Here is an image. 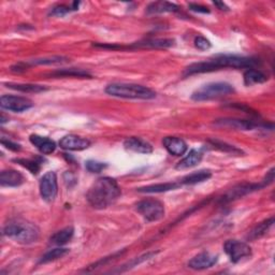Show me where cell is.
<instances>
[{
    "mask_svg": "<svg viewBox=\"0 0 275 275\" xmlns=\"http://www.w3.org/2000/svg\"><path fill=\"white\" fill-rule=\"evenodd\" d=\"M106 93L112 97L125 99L150 100L156 97V93L151 88L132 83H113L106 87Z\"/></svg>",
    "mask_w": 275,
    "mask_h": 275,
    "instance_id": "cell-4",
    "label": "cell"
},
{
    "mask_svg": "<svg viewBox=\"0 0 275 275\" xmlns=\"http://www.w3.org/2000/svg\"><path fill=\"white\" fill-rule=\"evenodd\" d=\"M219 260V257L208 253V251H203V253L198 254L197 256H194L189 262H188V267L192 270H205V269H210L212 268L215 263Z\"/></svg>",
    "mask_w": 275,
    "mask_h": 275,
    "instance_id": "cell-12",
    "label": "cell"
},
{
    "mask_svg": "<svg viewBox=\"0 0 275 275\" xmlns=\"http://www.w3.org/2000/svg\"><path fill=\"white\" fill-rule=\"evenodd\" d=\"M68 253H69V249L68 248H63V247L53 248V249L49 250L48 253H45L41 257V259L39 260V265H42V263H48V262L57 260V259H60V258H63Z\"/></svg>",
    "mask_w": 275,
    "mask_h": 275,
    "instance_id": "cell-29",
    "label": "cell"
},
{
    "mask_svg": "<svg viewBox=\"0 0 275 275\" xmlns=\"http://www.w3.org/2000/svg\"><path fill=\"white\" fill-rule=\"evenodd\" d=\"M50 76L53 77H81V78H91V74L88 73L85 70H82V69H62V70H57L54 71L53 73L49 74Z\"/></svg>",
    "mask_w": 275,
    "mask_h": 275,
    "instance_id": "cell-24",
    "label": "cell"
},
{
    "mask_svg": "<svg viewBox=\"0 0 275 275\" xmlns=\"http://www.w3.org/2000/svg\"><path fill=\"white\" fill-rule=\"evenodd\" d=\"M214 5H215L216 7H219L221 10H224V11H228V10H229V8H228L224 3L216 2V3H214Z\"/></svg>",
    "mask_w": 275,
    "mask_h": 275,
    "instance_id": "cell-39",
    "label": "cell"
},
{
    "mask_svg": "<svg viewBox=\"0 0 275 275\" xmlns=\"http://www.w3.org/2000/svg\"><path fill=\"white\" fill-rule=\"evenodd\" d=\"M125 251H126V249H123L122 251H119V253L113 254V255H112V256H110V257H106V258H103V259H101V260L97 261L96 263H94V265L89 266V268H88L87 270H85V271H87V272H88V271H90V270H94V269H97V268H99V267L105 266V265H107L108 262H110V261H112V260H114V259L119 258L120 256H122V255L125 253Z\"/></svg>",
    "mask_w": 275,
    "mask_h": 275,
    "instance_id": "cell-32",
    "label": "cell"
},
{
    "mask_svg": "<svg viewBox=\"0 0 275 275\" xmlns=\"http://www.w3.org/2000/svg\"><path fill=\"white\" fill-rule=\"evenodd\" d=\"M179 11V7L174 4L168 2H156L147 6L146 13L147 14H160V13H170Z\"/></svg>",
    "mask_w": 275,
    "mask_h": 275,
    "instance_id": "cell-20",
    "label": "cell"
},
{
    "mask_svg": "<svg viewBox=\"0 0 275 275\" xmlns=\"http://www.w3.org/2000/svg\"><path fill=\"white\" fill-rule=\"evenodd\" d=\"M194 45H196V48L198 50L206 51L211 48V42L202 36H198L194 39Z\"/></svg>",
    "mask_w": 275,
    "mask_h": 275,
    "instance_id": "cell-35",
    "label": "cell"
},
{
    "mask_svg": "<svg viewBox=\"0 0 275 275\" xmlns=\"http://www.w3.org/2000/svg\"><path fill=\"white\" fill-rule=\"evenodd\" d=\"M203 158V151L202 150H191L186 157L183 158L181 162L176 165L175 169L178 170H186L192 168L201 163Z\"/></svg>",
    "mask_w": 275,
    "mask_h": 275,
    "instance_id": "cell-19",
    "label": "cell"
},
{
    "mask_svg": "<svg viewBox=\"0 0 275 275\" xmlns=\"http://www.w3.org/2000/svg\"><path fill=\"white\" fill-rule=\"evenodd\" d=\"M259 60L254 58V57H245V56H237V55H219L215 56L214 58L209 60L206 62L194 63L185 68L184 74L185 76L192 74H200V73H208L222 69H253L257 65H259Z\"/></svg>",
    "mask_w": 275,
    "mask_h": 275,
    "instance_id": "cell-1",
    "label": "cell"
},
{
    "mask_svg": "<svg viewBox=\"0 0 275 275\" xmlns=\"http://www.w3.org/2000/svg\"><path fill=\"white\" fill-rule=\"evenodd\" d=\"M68 62L67 57L64 56H50V57H43V58H37L29 61L26 64V67L28 68L29 66H38V65H58V64H64Z\"/></svg>",
    "mask_w": 275,
    "mask_h": 275,
    "instance_id": "cell-28",
    "label": "cell"
},
{
    "mask_svg": "<svg viewBox=\"0 0 275 275\" xmlns=\"http://www.w3.org/2000/svg\"><path fill=\"white\" fill-rule=\"evenodd\" d=\"M0 106L5 110L21 113L32 108L33 103L31 100L25 97L4 95L0 98Z\"/></svg>",
    "mask_w": 275,
    "mask_h": 275,
    "instance_id": "cell-11",
    "label": "cell"
},
{
    "mask_svg": "<svg viewBox=\"0 0 275 275\" xmlns=\"http://www.w3.org/2000/svg\"><path fill=\"white\" fill-rule=\"evenodd\" d=\"M267 80L268 76L260 70H256V69H248L244 73V84L246 86L265 83Z\"/></svg>",
    "mask_w": 275,
    "mask_h": 275,
    "instance_id": "cell-25",
    "label": "cell"
},
{
    "mask_svg": "<svg viewBox=\"0 0 275 275\" xmlns=\"http://www.w3.org/2000/svg\"><path fill=\"white\" fill-rule=\"evenodd\" d=\"M71 11H74L72 9V7H68V6H65V5H60V6H56L54 7L51 12H50V15L52 16H65L66 14H68L69 12H71Z\"/></svg>",
    "mask_w": 275,
    "mask_h": 275,
    "instance_id": "cell-34",
    "label": "cell"
},
{
    "mask_svg": "<svg viewBox=\"0 0 275 275\" xmlns=\"http://www.w3.org/2000/svg\"><path fill=\"white\" fill-rule=\"evenodd\" d=\"M120 196L121 188L117 182L114 179L105 176L98 179L90 186L86 193V199L94 209L103 210L112 205Z\"/></svg>",
    "mask_w": 275,
    "mask_h": 275,
    "instance_id": "cell-2",
    "label": "cell"
},
{
    "mask_svg": "<svg viewBox=\"0 0 275 275\" xmlns=\"http://www.w3.org/2000/svg\"><path fill=\"white\" fill-rule=\"evenodd\" d=\"M57 191H58L57 175L55 172L49 171L40 181V194L44 201L52 202L57 196Z\"/></svg>",
    "mask_w": 275,
    "mask_h": 275,
    "instance_id": "cell-10",
    "label": "cell"
},
{
    "mask_svg": "<svg viewBox=\"0 0 275 275\" xmlns=\"http://www.w3.org/2000/svg\"><path fill=\"white\" fill-rule=\"evenodd\" d=\"M273 181H274V168H272L268 172L266 178L260 183H242V184H238L234 187L230 188L220 199V203L226 204L231 201L238 200L240 198H243L248 193H251L254 191L260 190L263 187L269 186L270 184H272Z\"/></svg>",
    "mask_w": 275,
    "mask_h": 275,
    "instance_id": "cell-5",
    "label": "cell"
},
{
    "mask_svg": "<svg viewBox=\"0 0 275 275\" xmlns=\"http://www.w3.org/2000/svg\"><path fill=\"white\" fill-rule=\"evenodd\" d=\"M212 173L210 170H200V171H196L193 172V173H190L186 176L183 178L180 183L181 185H194L198 184V183H202L208 181L209 179H211Z\"/></svg>",
    "mask_w": 275,
    "mask_h": 275,
    "instance_id": "cell-21",
    "label": "cell"
},
{
    "mask_svg": "<svg viewBox=\"0 0 275 275\" xmlns=\"http://www.w3.org/2000/svg\"><path fill=\"white\" fill-rule=\"evenodd\" d=\"M124 146L126 150L139 154H151L153 152V146L150 143L136 136H131L125 140Z\"/></svg>",
    "mask_w": 275,
    "mask_h": 275,
    "instance_id": "cell-17",
    "label": "cell"
},
{
    "mask_svg": "<svg viewBox=\"0 0 275 275\" xmlns=\"http://www.w3.org/2000/svg\"><path fill=\"white\" fill-rule=\"evenodd\" d=\"M29 141L44 155H50L56 150L55 142L49 139V138L41 136L38 134H31L29 138Z\"/></svg>",
    "mask_w": 275,
    "mask_h": 275,
    "instance_id": "cell-18",
    "label": "cell"
},
{
    "mask_svg": "<svg viewBox=\"0 0 275 275\" xmlns=\"http://www.w3.org/2000/svg\"><path fill=\"white\" fill-rule=\"evenodd\" d=\"M2 144L4 146H6L7 148H9V150H11V151H14V152L21 151V145L19 144L14 143V142L10 141V140H6L5 138H3V139H2Z\"/></svg>",
    "mask_w": 275,
    "mask_h": 275,
    "instance_id": "cell-37",
    "label": "cell"
},
{
    "mask_svg": "<svg viewBox=\"0 0 275 275\" xmlns=\"http://www.w3.org/2000/svg\"><path fill=\"white\" fill-rule=\"evenodd\" d=\"M7 87L22 91V93H42V91L48 90V88L42 85H36V84H16V83H8L6 84Z\"/></svg>",
    "mask_w": 275,
    "mask_h": 275,
    "instance_id": "cell-27",
    "label": "cell"
},
{
    "mask_svg": "<svg viewBox=\"0 0 275 275\" xmlns=\"http://www.w3.org/2000/svg\"><path fill=\"white\" fill-rule=\"evenodd\" d=\"M189 9L193 12H198V13H210L209 8L200 6V5H196V4H190L189 5Z\"/></svg>",
    "mask_w": 275,
    "mask_h": 275,
    "instance_id": "cell-38",
    "label": "cell"
},
{
    "mask_svg": "<svg viewBox=\"0 0 275 275\" xmlns=\"http://www.w3.org/2000/svg\"><path fill=\"white\" fill-rule=\"evenodd\" d=\"M216 125L223 126V127L229 128H235L240 130H253L257 127H260L261 125L255 123L254 121H247V120H237V119H223L216 122Z\"/></svg>",
    "mask_w": 275,
    "mask_h": 275,
    "instance_id": "cell-15",
    "label": "cell"
},
{
    "mask_svg": "<svg viewBox=\"0 0 275 275\" xmlns=\"http://www.w3.org/2000/svg\"><path fill=\"white\" fill-rule=\"evenodd\" d=\"M24 182V176L16 170H4L0 173V184L4 187H18Z\"/></svg>",
    "mask_w": 275,
    "mask_h": 275,
    "instance_id": "cell-16",
    "label": "cell"
},
{
    "mask_svg": "<svg viewBox=\"0 0 275 275\" xmlns=\"http://www.w3.org/2000/svg\"><path fill=\"white\" fill-rule=\"evenodd\" d=\"M14 162L17 163L18 165L23 166L24 168H26L27 170H29L32 174H37L38 172L40 171V163L37 162V160H33V159H25V158H22V159H14Z\"/></svg>",
    "mask_w": 275,
    "mask_h": 275,
    "instance_id": "cell-31",
    "label": "cell"
},
{
    "mask_svg": "<svg viewBox=\"0 0 275 275\" xmlns=\"http://www.w3.org/2000/svg\"><path fill=\"white\" fill-rule=\"evenodd\" d=\"M60 145L67 151H83L89 147L90 142L84 138L77 136L74 134L65 135L60 142Z\"/></svg>",
    "mask_w": 275,
    "mask_h": 275,
    "instance_id": "cell-13",
    "label": "cell"
},
{
    "mask_svg": "<svg viewBox=\"0 0 275 275\" xmlns=\"http://www.w3.org/2000/svg\"><path fill=\"white\" fill-rule=\"evenodd\" d=\"M274 224V217H271L269 220H266L265 222H262L260 224H258L253 230H251L248 234V240H256L258 238H261L265 235L269 230L270 228L273 226Z\"/></svg>",
    "mask_w": 275,
    "mask_h": 275,
    "instance_id": "cell-26",
    "label": "cell"
},
{
    "mask_svg": "<svg viewBox=\"0 0 275 275\" xmlns=\"http://www.w3.org/2000/svg\"><path fill=\"white\" fill-rule=\"evenodd\" d=\"M211 143L216 146L217 148H220V150L224 151V152H231V153H240V151L238 150V148H235L234 146H231V145H228L226 143H223V142H220V141H216V140H212Z\"/></svg>",
    "mask_w": 275,
    "mask_h": 275,
    "instance_id": "cell-36",
    "label": "cell"
},
{
    "mask_svg": "<svg viewBox=\"0 0 275 275\" xmlns=\"http://www.w3.org/2000/svg\"><path fill=\"white\" fill-rule=\"evenodd\" d=\"M98 48L110 50H124V49H168L174 45V40L172 39H148L140 42H135L128 47L113 44H95Z\"/></svg>",
    "mask_w": 275,
    "mask_h": 275,
    "instance_id": "cell-8",
    "label": "cell"
},
{
    "mask_svg": "<svg viewBox=\"0 0 275 275\" xmlns=\"http://www.w3.org/2000/svg\"><path fill=\"white\" fill-rule=\"evenodd\" d=\"M74 234V229L72 227H67L62 229V230L57 231L56 233H54L50 241L51 243L54 245H58V246H63L65 244H67L69 241L72 239Z\"/></svg>",
    "mask_w": 275,
    "mask_h": 275,
    "instance_id": "cell-23",
    "label": "cell"
},
{
    "mask_svg": "<svg viewBox=\"0 0 275 275\" xmlns=\"http://www.w3.org/2000/svg\"><path fill=\"white\" fill-rule=\"evenodd\" d=\"M234 93V88L231 84L226 82H216L203 85L196 91H193L191 99L194 101H206L219 99Z\"/></svg>",
    "mask_w": 275,
    "mask_h": 275,
    "instance_id": "cell-6",
    "label": "cell"
},
{
    "mask_svg": "<svg viewBox=\"0 0 275 275\" xmlns=\"http://www.w3.org/2000/svg\"><path fill=\"white\" fill-rule=\"evenodd\" d=\"M166 150L174 156H182L187 152L186 142L178 136H166L163 140Z\"/></svg>",
    "mask_w": 275,
    "mask_h": 275,
    "instance_id": "cell-14",
    "label": "cell"
},
{
    "mask_svg": "<svg viewBox=\"0 0 275 275\" xmlns=\"http://www.w3.org/2000/svg\"><path fill=\"white\" fill-rule=\"evenodd\" d=\"M108 167L107 164H103L96 160H88L86 163V169L91 172V173H99L102 170H105Z\"/></svg>",
    "mask_w": 275,
    "mask_h": 275,
    "instance_id": "cell-33",
    "label": "cell"
},
{
    "mask_svg": "<svg viewBox=\"0 0 275 275\" xmlns=\"http://www.w3.org/2000/svg\"><path fill=\"white\" fill-rule=\"evenodd\" d=\"M156 254H157V251H151V253H146V254H144V255H142V256H140V257H136V258L132 259L131 261H129L128 263H126V265H124V266H123L119 271H116V272L127 271V270H129V269H131V268H133V267L139 266V265H141V263H143L144 261H147L148 259H151V258H153L154 256H156Z\"/></svg>",
    "mask_w": 275,
    "mask_h": 275,
    "instance_id": "cell-30",
    "label": "cell"
},
{
    "mask_svg": "<svg viewBox=\"0 0 275 275\" xmlns=\"http://www.w3.org/2000/svg\"><path fill=\"white\" fill-rule=\"evenodd\" d=\"M136 211L139 212L146 222H157L164 219L165 206L159 200L144 199L138 202L135 205Z\"/></svg>",
    "mask_w": 275,
    "mask_h": 275,
    "instance_id": "cell-7",
    "label": "cell"
},
{
    "mask_svg": "<svg viewBox=\"0 0 275 275\" xmlns=\"http://www.w3.org/2000/svg\"><path fill=\"white\" fill-rule=\"evenodd\" d=\"M4 233L17 243L28 245L34 243L39 239L40 230L36 225L28 221L13 220L6 225Z\"/></svg>",
    "mask_w": 275,
    "mask_h": 275,
    "instance_id": "cell-3",
    "label": "cell"
},
{
    "mask_svg": "<svg viewBox=\"0 0 275 275\" xmlns=\"http://www.w3.org/2000/svg\"><path fill=\"white\" fill-rule=\"evenodd\" d=\"M224 249L226 254L230 258L233 263H238L245 258L250 257L251 248L245 243L238 240H228L224 244Z\"/></svg>",
    "mask_w": 275,
    "mask_h": 275,
    "instance_id": "cell-9",
    "label": "cell"
},
{
    "mask_svg": "<svg viewBox=\"0 0 275 275\" xmlns=\"http://www.w3.org/2000/svg\"><path fill=\"white\" fill-rule=\"evenodd\" d=\"M180 187H182L180 182H173V183H164V184H155V185L141 187L138 189V191L143 192V193H158V192L175 190Z\"/></svg>",
    "mask_w": 275,
    "mask_h": 275,
    "instance_id": "cell-22",
    "label": "cell"
}]
</instances>
